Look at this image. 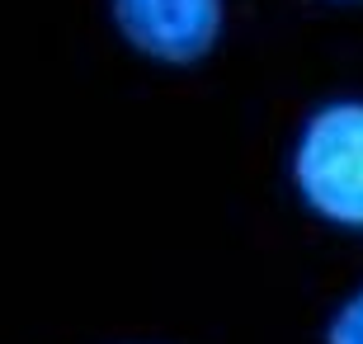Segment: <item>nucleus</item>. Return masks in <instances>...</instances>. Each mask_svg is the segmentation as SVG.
<instances>
[{
  "label": "nucleus",
  "instance_id": "1",
  "mask_svg": "<svg viewBox=\"0 0 363 344\" xmlns=\"http://www.w3.org/2000/svg\"><path fill=\"white\" fill-rule=\"evenodd\" d=\"M293 184L316 217L363 226V99L316 109L297 137Z\"/></svg>",
  "mask_w": 363,
  "mask_h": 344
},
{
  "label": "nucleus",
  "instance_id": "2",
  "mask_svg": "<svg viewBox=\"0 0 363 344\" xmlns=\"http://www.w3.org/2000/svg\"><path fill=\"white\" fill-rule=\"evenodd\" d=\"M118 38L161 67H194L217 48L227 0H108Z\"/></svg>",
  "mask_w": 363,
  "mask_h": 344
},
{
  "label": "nucleus",
  "instance_id": "3",
  "mask_svg": "<svg viewBox=\"0 0 363 344\" xmlns=\"http://www.w3.org/2000/svg\"><path fill=\"white\" fill-rule=\"evenodd\" d=\"M325 344H363V288L354 297H345L330 326H325Z\"/></svg>",
  "mask_w": 363,
  "mask_h": 344
}]
</instances>
